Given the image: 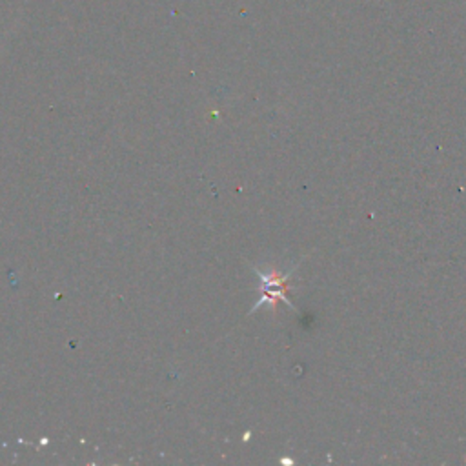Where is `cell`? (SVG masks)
Instances as JSON below:
<instances>
[{
    "label": "cell",
    "instance_id": "cell-1",
    "mask_svg": "<svg viewBox=\"0 0 466 466\" xmlns=\"http://www.w3.org/2000/svg\"><path fill=\"white\" fill-rule=\"evenodd\" d=\"M255 271H257V275H258L260 280H262V284H260L262 299L257 302V306H253V311H255L257 308H260L262 304H266V302L273 306L277 300H282V302H286V306L293 308L291 300L286 297L288 280H289L293 269H289L288 273H275V271H271V273H262V271H258V269H255Z\"/></svg>",
    "mask_w": 466,
    "mask_h": 466
}]
</instances>
